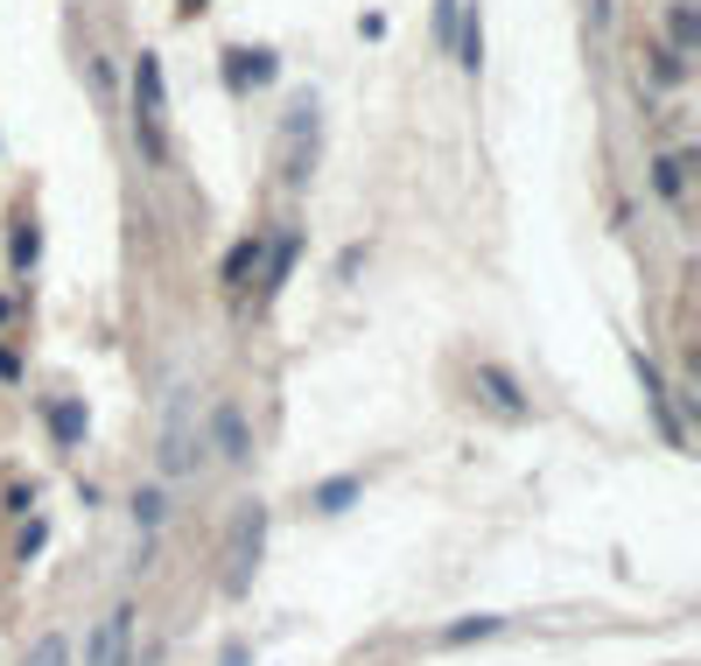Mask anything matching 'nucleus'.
<instances>
[{"instance_id":"f257e3e1","label":"nucleus","mask_w":701,"mask_h":666,"mask_svg":"<svg viewBox=\"0 0 701 666\" xmlns=\"http://www.w3.org/2000/svg\"><path fill=\"white\" fill-rule=\"evenodd\" d=\"M134 133H141L147 162H168V91H162L155 50H141V64H134Z\"/></svg>"},{"instance_id":"f03ea898","label":"nucleus","mask_w":701,"mask_h":666,"mask_svg":"<svg viewBox=\"0 0 701 666\" xmlns=\"http://www.w3.org/2000/svg\"><path fill=\"white\" fill-rule=\"evenodd\" d=\"M127 632H134V611H106L99 618V632H91V645H85V666H120L127 659Z\"/></svg>"},{"instance_id":"7ed1b4c3","label":"nucleus","mask_w":701,"mask_h":666,"mask_svg":"<svg viewBox=\"0 0 701 666\" xmlns=\"http://www.w3.org/2000/svg\"><path fill=\"white\" fill-rule=\"evenodd\" d=\"M211 443H218V456H224V463H245V456H253V435H245V414L232 407V400H224V407L211 414Z\"/></svg>"},{"instance_id":"20e7f679","label":"nucleus","mask_w":701,"mask_h":666,"mask_svg":"<svg viewBox=\"0 0 701 666\" xmlns=\"http://www.w3.org/2000/svg\"><path fill=\"white\" fill-rule=\"evenodd\" d=\"M478 386H484V400H491L499 414H513V422L526 414V393H519V379L505 372V365H478Z\"/></svg>"},{"instance_id":"39448f33","label":"nucleus","mask_w":701,"mask_h":666,"mask_svg":"<svg viewBox=\"0 0 701 666\" xmlns=\"http://www.w3.org/2000/svg\"><path fill=\"white\" fill-rule=\"evenodd\" d=\"M162 470L168 478H183L189 470V422H183V400L168 407V435H162Z\"/></svg>"},{"instance_id":"423d86ee","label":"nucleus","mask_w":701,"mask_h":666,"mask_svg":"<svg viewBox=\"0 0 701 666\" xmlns=\"http://www.w3.org/2000/svg\"><path fill=\"white\" fill-rule=\"evenodd\" d=\"M50 435H56V449L85 443V407H78V400H56V407H50Z\"/></svg>"},{"instance_id":"0eeeda50","label":"nucleus","mask_w":701,"mask_h":666,"mask_svg":"<svg viewBox=\"0 0 701 666\" xmlns=\"http://www.w3.org/2000/svg\"><path fill=\"white\" fill-rule=\"evenodd\" d=\"M288 274H295V232H281L274 239V260H267V281H260V295H281V288H288Z\"/></svg>"},{"instance_id":"6e6552de","label":"nucleus","mask_w":701,"mask_h":666,"mask_svg":"<svg viewBox=\"0 0 701 666\" xmlns=\"http://www.w3.org/2000/svg\"><path fill=\"white\" fill-rule=\"evenodd\" d=\"M358 491H365L358 478H330V484H316V491H309V505H316V512H344Z\"/></svg>"},{"instance_id":"1a4fd4ad","label":"nucleus","mask_w":701,"mask_h":666,"mask_svg":"<svg viewBox=\"0 0 701 666\" xmlns=\"http://www.w3.org/2000/svg\"><path fill=\"white\" fill-rule=\"evenodd\" d=\"M260 266V239H239L232 253H224V281H232V288H245V274H253Z\"/></svg>"},{"instance_id":"9d476101","label":"nucleus","mask_w":701,"mask_h":666,"mask_svg":"<svg viewBox=\"0 0 701 666\" xmlns=\"http://www.w3.org/2000/svg\"><path fill=\"white\" fill-rule=\"evenodd\" d=\"M499 624H505V618H463V624H449V632H442V645H470V638H491V632H499Z\"/></svg>"},{"instance_id":"9b49d317","label":"nucleus","mask_w":701,"mask_h":666,"mask_svg":"<svg viewBox=\"0 0 701 666\" xmlns=\"http://www.w3.org/2000/svg\"><path fill=\"white\" fill-rule=\"evenodd\" d=\"M29 666H70V645H64V638L50 632L43 645H35V659H29Z\"/></svg>"},{"instance_id":"f8f14e48","label":"nucleus","mask_w":701,"mask_h":666,"mask_svg":"<svg viewBox=\"0 0 701 666\" xmlns=\"http://www.w3.org/2000/svg\"><path fill=\"white\" fill-rule=\"evenodd\" d=\"M134 520H141V526H162V491H141V499H134Z\"/></svg>"},{"instance_id":"ddd939ff","label":"nucleus","mask_w":701,"mask_h":666,"mask_svg":"<svg viewBox=\"0 0 701 666\" xmlns=\"http://www.w3.org/2000/svg\"><path fill=\"white\" fill-rule=\"evenodd\" d=\"M680 168L688 162H659V197H680Z\"/></svg>"},{"instance_id":"4468645a","label":"nucleus","mask_w":701,"mask_h":666,"mask_svg":"<svg viewBox=\"0 0 701 666\" xmlns=\"http://www.w3.org/2000/svg\"><path fill=\"white\" fill-rule=\"evenodd\" d=\"M29 260H35V232L22 225V232H14V266H29Z\"/></svg>"},{"instance_id":"2eb2a0df","label":"nucleus","mask_w":701,"mask_h":666,"mask_svg":"<svg viewBox=\"0 0 701 666\" xmlns=\"http://www.w3.org/2000/svg\"><path fill=\"white\" fill-rule=\"evenodd\" d=\"M218 666H245V645H224V659Z\"/></svg>"}]
</instances>
